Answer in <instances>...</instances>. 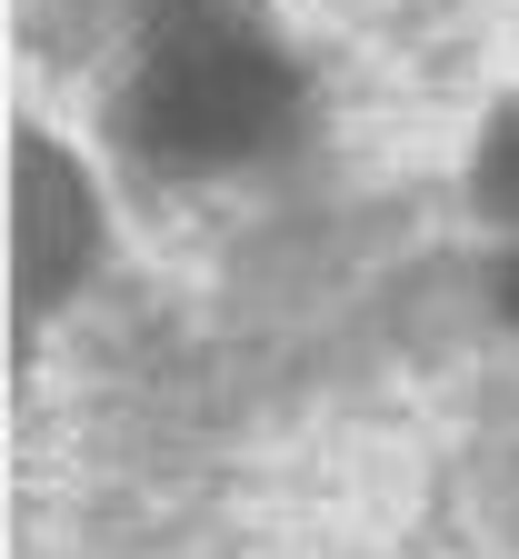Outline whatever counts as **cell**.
<instances>
[{
  "instance_id": "cell-1",
  "label": "cell",
  "mask_w": 519,
  "mask_h": 559,
  "mask_svg": "<svg viewBox=\"0 0 519 559\" xmlns=\"http://www.w3.org/2000/svg\"><path fill=\"white\" fill-rule=\"evenodd\" d=\"M290 120V70L220 11H170L140 81V130L170 160H240Z\"/></svg>"
},
{
  "instance_id": "cell-4",
  "label": "cell",
  "mask_w": 519,
  "mask_h": 559,
  "mask_svg": "<svg viewBox=\"0 0 519 559\" xmlns=\"http://www.w3.org/2000/svg\"><path fill=\"white\" fill-rule=\"evenodd\" d=\"M509 310H519V260H509Z\"/></svg>"
},
{
  "instance_id": "cell-2",
  "label": "cell",
  "mask_w": 519,
  "mask_h": 559,
  "mask_svg": "<svg viewBox=\"0 0 519 559\" xmlns=\"http://www.w3.org/2000/svg\"><path fill=\"white\" fill-rule=\"evenodd\" d=\"M11 221H21V290L31 300H60L81 280L101 221H91V190L50 140H21V190H11Z\"/></svg>"
},
{
  "instance_id": "cell-3",
  "label": "cell",
  "mask_w": 519,
  "mask_h": 559,
  "mask_svg": "<svg viewBox=\"0 0 519 559\" xmlns=\"http://www.w3.org/2000/svg\"><path fill=\"white\" fill-rule=\"evenodd\" d=\"M480 200L499 210V221H519V110L480 140Z\"/></svg>"
}]
</instances>
